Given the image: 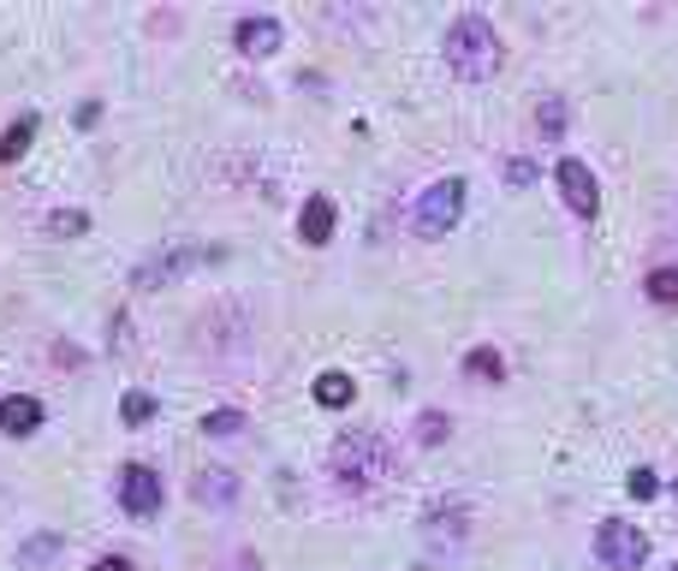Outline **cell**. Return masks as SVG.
<instances>
[{
  "mask_svg": "<svg viewBox=\"0 0 678 571\" xmlns=\"http://www.w3.org/2000/svg\"><path fill=\"white\" fill-rule=\"evenodd\" d=\"M327 471H334L340 489L370 494V489H381V482L399 471V459H393V446L381 441L375 429H352V435L334 441V453H327Z\"/></svg>",
  "mask_w": 678,
  "mask_h": 571,
  "instance_id": "1",
  "label": "cell"
},
{
  "mask_svg": "<svg viewBox=\"0 0 678 571\" xmlns=\"http://www.w3.org/2000/svg\"><path fill=\"white\" fill-rule=\"evenodd\" d=\"M446 66L459 78H494L500 72V37H494V24L482 19V12H459V19L446 24Z\"/></svg>",
  "mask_w": 678,
  "mask_h": 571,
  "instance_id": "2",
  "label": "cell"
},
{
  "mask_svg": "<svg viewBox=\"0 0 678 571\" xmlns=\"http://www.w3.org/2000/svg\"><path fill=\"white\" fill-rule=\"evenodd\" d=\"M459 215H464V179H441V185H429L423 197H416L411 227H416V238H446L452 227H459Z\"/></svg>",
  "mask_w": 678,
  "mask_h": 571,
  "instance_id": "3",
  "label": "cell"
},
{
  "mask_svg": "<svg viewBox=\"0 0 678 571\" xmlns=\"http://www.w3.org/2000/svg\"><path fill=\"white\" fill-rule=\"evenodd\" d=\"M596 553H601L607 571H642V560H649V535H642L637 524L607 518V524L596 530Z\"/></svg>",
  "mask_w": 678,
  "mask_h": 571,
  "instance_id": "4",
  "label": "cell"
},
{
  "mask_svg": "<svg viewBox=\"0 0 678 571\" xmlns=\"http://www.w3.org/2000/svg\"><path fill=\"white\" fill-rule=\"evenodd\" d=\"M197 245H167V250H155V256H144V263L131 268V292H161L167 280H179V274L197 263Z\"/></svg>",
  "mask_w": 678,
  "mask_h": 571,
  "instance_id": "5",
  "label": "cell"
},
{
  "mask_svg": "<svg viewBox=\"0 0 678 571\" xmlns=\"http://www.w3.org/2000/svg\"><path fill=\"white\" fill-rule=\"evenodd\" d=\"M119 506L131 518H155L161 512V476H155L149 464H126V471H119Z\"/></svg>",
  "mask_w": 678,
  "mask_h": 571,
  "instance_id": "6",
  "label": "cell"
},
{
  "mask_svg": "<svg viewBox=\"0 0 678 571\" xmlns=\"http://www.w3.org/2000/svg\"><path fill=\"white\" fill-rule=\"evenodd\" d=\"M553 179H560V197L571 215H596L601 209V190H596V173H589L578 155H566L560 167H553Z\"/></svg>",
  "mask_w": 678,
  "mask_h": 571,
  "instance_id": "7",
  "label": "cell"
},
{
  "mask_svg": "<svg viewBox=\"0 0 678 571\" xmlns=\"http://www.w3.org/2000/svg\"><path fill=\"white\" fill-rule=\"evenodd\" d=\"M281 19H245L233 30V42H238V55H250V60H268V55H281Z\"/></svg>",
  "mask_w": 678,
  "mask_h": 571,
  "instance_id": "8",
  "label": "cell"
},
{
  "mask_svg": "<svg viewBox=\"0 0 678 571\" xmlns=\"http://www.w3.org/2000/svg\"><path fill=\"white\" fill-rule=\"evenodd\" d=\"M464 524H471V512H464L459 500H446V506H429V518H423L429 542H446V548L464 542Z\"/></svg>",
  "mask_w": 678,
  "mask_h": 571,
  "instance_id": "9",
  "label": "cell"
},
{
  "mask_svg": "<svg viewBox=\"0 0 678 571\" xmlns=\"http://www.w3.org/2000/svg\"><path fill=\"white\" fill-rule=\"evenodd\" d=\"M190 494H197L203 506H233V500H238V476L220 471V464H208V471H197V482H190Z\"/></svg>",
  "mask_w": 678,
  "mask_h": 571,
  "instance_id": "10",
  "label": "cell"
},
{
  "mask_svg": "<svg viewBox=\"0 0 678 571\" xmlns=\"http://www.w3.org/2000/svg\"><path fill=\"white\" fill-rule=\"evenodd\" d=\"M0 429H7V435H37V429H42V400L12 393V400L0 405Z\"/></svg>",
  "mask_w": 678,
  "mask_h": 571,
  "instance_id": "11",
  "label": "cell"
},
{
  "mask_svg": "<svg viewBox=\"0 0 678 571\" xmlns=\"http://www.w3.org/2000/svg\"><path fill=\"white\" fill-rule=\"evenodd\" d=\"M298 233H304V245H327V238H334V203L309 197L304 215H298Z\"/></svg>",
  "mask_w": 678,
  "mask_h": 571,
  "instance_id": "12",
  "label": "cell"
},
{
  "mask_svg": "<svg viewBox=\"0 0 678 571\" xmlns=\"http://www.w3.org/2000/svg\"><path fill=\"white\" fill-rule=\"evenodd\" d=\"M352 400H357V387H352V375H345V370H322L316 375V405L340 411V405H352Z\"/></svg>",
  "mask_w": 678,
  "mask_h": 571,
  "instance_id": "13",
  "label": "cell"
},
{
  "mask_svg": "<svg viewBox=\"0 0 678 571\" xmlns=\"http://www.w3.org/2000/svg\"><path fill=\"white\" fill-rule=\"evenodd\" d=\"M30 137H37V114L12 119V126L0 131V167H12V161H19V155L30 149Z\"/></svg>",
  "mask_w": 678,
  "mask_h": 571,
  "instance_id": "14",
  "label": "cell"
},
{
  "mask_svg": "<svg viewBox=\"0 0 678 571\" xmlns=\"http://www.w3.org/2000/svg\"><path fill=\"white\" fill-rule=\"evenodd\" d=\"M464 375H476V381H500V375H507V363H500L494 345H476V352H464Z\"/></svg>",
  "mask_w": 678,
  "mask_h": 571,
  "instance_id": "15",
  "label": "cell"
},
{
  "mask_svg": "<svg viewBox=\"0 0 678 571\" xmlns=\"http://www.w3.org/2000/svg\"><path fill=\"white\" fill-rule=\"evenodd\" d=\"M642 292H649L655 304H672L678 309V268H655L649 280H642Z\"/></svg>",
  "mask_w": 678,
  "mask_h": 571,
  "instance_id": "16",
  "label": "cell"
},
{
  "mask_svg": "<svg viewBox=\"0 0 678 571\" xmlns=\"http://www.w3.org/2000/svg\"><path fill=\"white\" fill-rule=\"evenodd\" d=\"M238 429H245V411H208L203 417V435H215V441L238 435Z\"/></svg>",
  "mask_w": 678,
  "mask_h": 571,
  "instance_id": "17",
  "label": "cell"
},
{
  "mask_svg": "<svg viewBox=\"0 0 678 571\" xmlns=\"http://www.w3.org/2000/svg\"><path fill=\"white\" fill-rule=\"evenodd\" d=\"M55 553H60V535L42 530V535H30V542H24L19 560H24V565H42V560H55Z\"/></svg>",
  "mask_w": 678,
  "mask_h": 571,
  "instance_id": "18",
  "label": "cell"
},
{
  "mask_svg": "<svg viewBox=\"0 0 678 571\" xmlns=\"http://www.w3.org/2000/svg\"><path fill=\"white\" fill-rule=\"evenodd\" d=\"M119 417H126V423H144V417H155V400H149L144 387H131L126 400H119Z\"/></svg>",
  "mask_w": 678,
  "mask_h": 571,
  "instance_id": "19",
  "label": "cell"
},
{
  "mask_svg": "<svg viewBox=\"0 0 678 571\" xmlns=\"http://www.w3.org/2000/svg\"><path fill=\"white\" fill-rule=\"evenodd\" d=\"M446 411H423V417H416V441H429V446H441L446 441Z\"/></svg>",
  "mask_w": 678,
  "mask_h": 571,
  "instance_id": "20",
  "label": "cell"
},
{
  "mask_svg": "<svg viewBox=\"0 0 678 571\" xmlns=\"http://www.w3.org/2000/svg\"><path fill=\"white\" fill-rule=\"evenodd\" d=\"M48 227H55L60 238H78L83 227H90V215H78V209H60V215H48Z\"/></svg>",
  "mask_w": 678,
  "mask_h": 571,
  "instance_id": "21",
  "label": "cell"
},
{
  "mask_svg": "<svg viewBox=\"0 0 678 571\" xmlns=\"http://www.w3.org/2000/svg\"><path fill=\"white\" fill-rule=\"evenodd\" d=\"M625 489H631L637 500H655L660 494V476L655 471H631V476H625Z\"/></svg>",
  "mask_w": 678,
  "mask_h": 571,
  "instance_id": "22",
  "label": "cell"
},
{
  "mask_svg": "<svg viewBox=\"0 0 678 571\" xmlns=\"http://www.w3.org/2000/svg\"><path fill=\"white\" fill-rule=\"evenodd\" d=\"M535 119H542L548 137H560L566 131V101H542V114H535Z\"/></svg>",
  "mask_w": 678,
  "mask_h": 571,
  "instance_id": "23",
  "label": "cell"
},
{
  "mask_svg": "<svg viewBox=\"0 0 678 571\" xmlns=\"http://www.w3.org/2000/svg\"><path fill=\"white\" fill-rule=\"evenodd\" d=\"M507 185H535V161H530V155H512V161H507Z\"/></svg>",
  "mask_w": 678,
  "mask_h": 571,
  "instance_id": "24",
  "label": "cell"
},
{
  "mask_svg": "<svg viewBox=\"0 0 678 571\" xmlns=\"http://www.w3.org/2000/svg\"><path fill=\"white\" fill-rule=\"evenodd\" d=\"M72 119H78V126H83V131H90V126H96V119H101V101H83V108H78Z\"/></svg>",
  "mask_w": 678,
  "mask_h": 571,
  "instance_id": "25",
  "label": "cell"
},
{
  "mask_svg": "<svg viewBox=\"0 0 678 571\" xmlns=\"http://www.w3.org/2000/svg\"><path fill=\"white\" fill-rule=\"evenodd\" d=\"M90 571H131V560H126V553H108V560H96Z\"/></svg>",
  "mask_w": 678,
  "mask_h": 571,
  "instance_id": "26",
  "label": "cell"
},
{
  "mask_svg": "<svg viewBox=\"0 0 678 571\" xmlns=\"http://www.w3.org/2000/svg\"><path fill=\"white\" fill-rule=\"evenodd\" d=\"M672 494H678V482H672Z\"/></svg>",
  "mask_w": 678,
  "mask_h": 571,
  "instance_id": "27",
  "label": "cell"
},
{
  "mask_svg": "<svg viewBox=\"0 0 678 571\" xmlns=\"http://www.w3.org/2000/svg\"><path fill=\"white\" fill-rule=\"evenodd\" d=\"M672 571H678V565H672Z\"/></svg>",
  "mask_w": 678,
  "mask_h": 571,
  "instance_id": "28",
  "label": "cell"
}]
</instances>
